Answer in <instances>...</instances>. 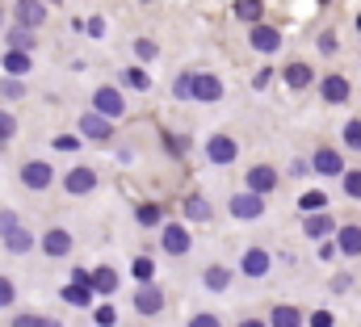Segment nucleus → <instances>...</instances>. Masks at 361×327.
Returning <instances> with one entry per match:
<instances>
[{
	"mask_svg": "<svg viewBox=\"0 0 361 327\" xmlns=\"http://www.w3.org/2000/svg\"><path fill=\"white\" fill-rule=\"evenodd\" d=\"M92 113H97V118H105V122H118V118L126 113L122 92H118L114 84H101V88L92 92Z\"/></svg>",
	"mask_w": 361,
	"mask_h": 327,
	"instance_id": "nucleus-1",
	"label": "nucleus"
},
{
	"mask_svg": "<svg viewBox=\"0 0 361 327\" xmlns=\"http://www.w3.org/2000/svg\"><path fill=\"white\" fill-rule=\"evenodd\" d=\"M47 13H51V8H47L42 0H17V4H13V21H17V30H30V34H34L38 25H47Z\"/></svg>",
	"mask_w": 361,
	"mask_h": 327,
	"instance_id": "nucleus-2",
	"label": "nucleus"
},
{
	"mask_svg": "<svg viewBox=\"0 0 361 327\" xmlns=\"http://www.w3.org/2000/svg\"><path fill=\"white\" fill-rule=\"evenodd\" d=\"M189 97H193V101L214 105V101L223 97V80H219V76H210V72H193V76H189Z\"/></svg>",
	"mask_w": 361,
	"mask_h": 327,
	"instance_id": "nucleus-3",
	"label": "nucleus"
},
{
	"mask_svg": "<svg viewBox=\"0 0 361 327\" xmlns=\"http://www.w3.org/2000/svg\"><path fill=\"white\" fill-rule=\"evenodd\" d=\"M277 185H281V176H277V168H269V164H257V168L248 172V193H257V197H265Z\"/></svg>",
	"mask_w": 361,
	"mask_h": 327,
	"instance_id": "nucleus-4",
	"label": "nucleus"
},
{
	"mask_svg": "<svg viewBox=\"0 0 361 327\" xmlns=\"http://www.w3.org/2000/svg\"><path fill=\"white\" fill-rule=\"evenodd\" d=\"M319 97H324L328 105H345V101L353 97L349 76H324V80H319Z\"/></svg>",
	"mask_w": 361,
	"mask_h": 327,
	"instance_id": "nucleus-5",
	"label": "nucleus"
},
{
	"mask_svg": "<svg viewBox=\"0 0 361 327\" xmlns=\"http://www.w3.org/2000/svg\"><path fill=\"white\" fill-rule=\"evenodd\" d=\"M55 180V172H51V164H42V160H30V164H21V185L25 189H47Z\"/></svg>",
	"mask_w": 361,
	"mask_h": 327,
	"instance_id": "nucleus-6",
	"label": "nucleus"
},
{
	"mask_svg": "<svg viewBox=\"0 0 361 327\" xmlns=\"http://www.w3.org/2000/svg\"><path fill=\"white\" fill-rule=\"evenodd\" d=\"M80 135L92 139V143H105V139H114V122H105V118H97V113H80Z\"/></svg>",
	"mask_w": 361,
	"mask_h": 327,
	"instance_id": "nucleus-7",
	"label": "nucleus"
},
{
	"mask_svg": "<svg viewBox=\"0 0 361 327\" xmlns=\"http://www.w3.org/2000/svg\"><path fill=\"white\" fill-rule=\"evenodd\" d=\"M311 168H315L319 176H345V160H341V152H332V147H319V152L311 156Z\"/></svg>",
	"mask_w": 361,
	"mask_h": 327,
	"instance_id": "nucleus-8",
	"label": "nucleus"
},
{
	"mask_svg": "<svg viewBox=\"0 0 361 327\" xmlns=\"http://www.w3.org/2000/svg\"><path fill=\"white\" fill-rule=\"evenodd\" d=\"M231 214H235V218H261V214H265V197H257V193H235V197H231Z\"/></svg>",
	"mask_w": 361,
	"mask_h": 327,
	"instance_id": "nucleus-9",
	"label": "nucleus"
},
{
	"mask_svg": "<svg viewBox=\"0 0 361 327\" xmlns=\"http://www.w3.org/2000/svg\"><path fill=\"white\" fill-rule=\"evenodd\" d=\"M63 189H68L72 197H80V193H92V189H97V172H92V168H72V172L63 176Z\"/></svg>",
	"mask_w": 361,
	"mask_h": 327,
	"instance_id": "nucleus-10",
	"label": "nucleus"
},
{
	"mask_svg": "<svg viewBox=\"0 0 361 327\" xmlns=\"http://www.w3.org/2000/svg\"><path fill=\"white\" fill-rule=\"evenodd\" d=\"M269 252L265 247H248L244 256H240V269H244V277H265L269 273Z\"/></svg>",
	"mask_w": 361,
	"mask_h": 327,
	"instance_id": "nucleus-11",
	"label": "nucleus"
},
{
	"mask_svg": "<svg viewBox=\"0 0 361 327\" xmlns=\"http://www.w3.org/2000/svg\"><path fill=\"white\" fill-rule=\"evenodd\" d=\"M160 247H164L169 256H185V252H189V231H185L180 223H169L164 235H160Z\"/></svg>",
	"mask_w": 361,
	"mask_h": 327,
	"instance_id": "nucleus-12",
	"label": "nucleus"
},
{
	"mask_svg": "<svg viewBox=\"0 0 361 327\" xmlns=\"http://www.w3.org/2000/svg\"><path fill=\"white\" fill-rule=\"evenodd\" d=\"M206 156H210V164H231L235 156H240V147H235V139H227V135H214V139L206 143Z\"/></svg>",
	"mask_w": 361,
	"mask_h": 327,
	"instance_id": "nucleus-13",
	"label": "nucleus"
},
{
	"mask_svg": "<svg viewBox=\"0 0 361 327\" xmlns=\"http://www.w3.org/2000/svg\"><path fill=\"white\" fill-rule=\"evenodd\" d=\"M248 42H252L261 55H273V51L281 47V34H277L273 25H252V38H248Z\"/></svg>",
	"mask_w": 361,
	"mask_h": 327,
	"instance_id": "nucleus-14",
	"label": "nucleus"
},
{
	"mask_svg": "<svg viewBox=\"0 0 361 327\" xmlns=\"http://www.w3.org/2000/svg\"><path fill=\"white\" fill-rule=\"evenodd\" d=\"M160 307H164V294H160L156 285H143V290L135 294V311H139V315H156Z\"/></svg>",
	"mask_w": 361,
	"mask_h": 327,
	"instance_id": "nucleus-15",
	"label": "nucleus"
},
{
	"mask_svg": "<svg viewBox=\"0 0 361 327\" xmlns=\"http://www.w3.org/2000/svg\"><path fill=\"white\" fill-rule=\"evenodd\" d=\"M42 252H47V256H68V252H72V231H63V227L47 231V240H42Z\"/></svg>",
	"mask_w": 361,
	"mask_h": 327,
	"instance_id": "nucleus-16",
	"label": "nucleus"
},
{
	"mask_svg": "<svg viewBox=\"0 0 361 327\" xmlns=\"http://www.w3.org/2000/svg\"><path fill=\"white\" fill-rule=\"evenodd\" d=\"M114 285H118V273H114V269H97V273H89L92 294H114Z\"/></svg>",
	"mask_w": 361,
	"mask_h": 327,
	"instance_id": "nucleus-17",
	"label": "nucleus"
},
{
	"mask_svg": "<svg viewBox=\"0 0 361 327\" xmlns=\"http://www.w3.org/2000/svg\"><path fill=\"white\" fill-rule=\"evenodd\" d=\"M265 327H302V315H298V307H273Z\"/></svg>",
	"mask_w": 361,
	"mask_h": 327,
	"instance_id": "nucleus-18",
	"label": "nucleus"
},
{
	"mask_svg": "<svg viewBox=\"0 0 361 327\" xmlns=\"http://www.w3.org/2000/svg\"><path fill=\"white\" fill-rule=\"evenodd\" d=\"M336 247H341L345 256H361V227H341Z\"/></svg>",
	"mask_w": 361,
	"mask_h": 327,
	"instance_id": "nucleus-19",
	"label": "nucleus"
},
{
	"mask_svg": "<svg viewBox=\"0 0 361 327\" xmlns=\"http://www.w3.org/2000/svg\"><path fill=\"white\" fill-rule=\"evenodd\" d=\"M4 247H8V252H17V256H21V252H30V247H34V235H30V231H25V227H13V231H8V235H4Z\"/></svg>",
	"mask_w": 361,
	"mask_h": 327,
	"instance_id": "nucleus-20",
	"label": "nucleus"
},
{
	"mask_svg": "<svg viewBox=\"0 0 361 327\" xmlns=\"http://www.w3.org/2000/svg\"><path fill=\"white\" fill-rule=\"evenodd\" d=\"M63 302H72V307H89V302H92L89 281H72V285L63 290Z\"/></svg>",
	"mask_w": 361,
	"mask_h": 327,
	"instance_id": "nucleus-21",
	"label": "nucleus"
},
{
	"mask_svg": "<svg viewBox=\"0 0 361 327\" xmlns=\"http://www.w3.org/2000/svg\"><path fill=\"white\" fill-rule=\"evenodd\" d=\"M185 218L206 223V218H210V202H206V197H197V193H193V197H185Z\"/></svg>",
	"mask_w": 361,
	"mask_h": 327,
	"instance_id": "nucleus-22",
	"label": "nucleus"
},
{
	"mask_svg": "<svg viewBox=\"0 0 361 327\" xmlns=\"http://www.w3.org/2000/svg\"><path fill=\"white\" fill-rule=\"evenodd\" d=\"M281 76H286V84H290V88H307V84H311V76H315V72H311L307 63H290V68H286Z\"/></svg>",
	"mask_w": 361,
	"mask_h": 327,
	"instance_id": "nucleus-23",
	"label": "nucleus"
},
{
	"mask_svg": "<svg viewBox=\"0 0 361 327\" xmlns=\"http://www.w3.org/2000/svg\"><path fill=\"white\" fill-rule=\"evenodd\" d=\"M261 13H265V4H261V0H235V17H240V21L261 25Z\"/></svg>",
	"mask_w": 361,
	"mask_h": 327,
	"instance_id": "nucleus-24",
	"label": "nucleus"
},
{
	"mask_svg": "<svg viewBox=\"0 0 361 327\" xmlns=\"http://www.w3.org/2000/svg\"><path fill=\"white\" fill-rule=\"evenodd\" d=\"M4 72H8V76H25V72H30V55H21V51H4Z\"/></svg>",
	"mask_w": 361,
	"mask_h": 327,
	"instance_id": "nucleus-25",
	"label": "nucleus"
},
{
	"mask_svg": "<svg viewBox=\"0 0 361 327\" xmlns=\"http://www.w3.org/2000/svg\"><path fill=\"white\" fill-rule=\"evenodd\" d=\"M8 51L30 55V51H34V34H30V30H8Z\"/></svg>",
	"mask_w": 361,
	"mask_h": 327,
	"instance_id": "nucleus-26",
	"label": "nucleus"
},
{
	"mask_svg": "<svg viewBox=\"0 0 361 327\" xmlns=\"http://www.w3.org/2000/svg\"><path fill=\"white\" fill-rule=\"evenodd\" d=\"M135 218H139V227H160V218H164V214H160V206H156V202H143V206L135 210Z\"/></svg>",
	"mask_w": 361,
	"mask_h": 327,
	"instance_id": "nucleus-27",
	"label": "nucleus"
},
{
	"mask_svg": "<svg viewBox=\"0 0 361 327\" xmlns=\"http://www.w3.org/2000/svg\"><path fill=\"white\" fill-rule=\"evenodd\" d=\"M302 227H307V235H311V240H319V235H328V231H332V218H328V214H307V223H302Z\"/></svg>",
	"mask_w": 361,
	"mask_h": 327,
	"instance_id": "nucleus-28",
	"label": "nucleus"
},
{
	"mask_svg": "<svg viewBox=\"0 0 361 327\" xmlns=\"http://www.w3.org/2000/svg\"><path fill=\"white\" fill-rule=\"evenodd\" d=\"M202 277H206V285H210V290H227V281H231V273H227L223 264H210Z\"/></svg>",
	"mask_w": 361,
	"mask_h": 327,
	"instance_id": "nucleus-29",
	"label": "nucleus"
},
{
	"mask_svg": "<svg viewBox=\"0 0 361 327\" xmlns=\"http://www.w3.org/2000/svg\"><path fill=\"white\" fill-rule=\"evenodd\" d=\"M122 84H126V88H152V76H147L143 68H126V72H122Z\"/></svg>",
	"mask_w": 361,
	"mask_h": 327,
	"instance_id": "nucleus-30",
	"label": "nucleus"
},
{
	"mask_svg": "<svg viewBox=\"0 0 361 327\" xmlns=\"http://www.w3.org/2000/svg\"><path fill=\"white\" fill-rule=\"evenodd\" d=\"M298 206H302L307 214H324V206H328V197H324V193L315 189V193H302V202H298Z\"/></svg>",
	"mask_w": 361,
	"mask_h": 327,
	"instance_id": "nucleus-31",
	"label": "nucleus"
},
{
	"mask_svg": "<svg viewBox=\"0 0 361 327\" xmlns=\"http://www.w3.org/2000/svg\"><path fill=\"white\" fill-rule=\"evenodd\" d=\"M135 277H139L143 285H152V277H156V264H152V256H139V260H135Z\"/></svg>",
	"mask_w": 361,
	"mask_h": 327,
	"instance_id": "nucleus-32",
	"label": "nucleus"
},
{
	"mask_svg": "<svg viewBox=\"0 0 361 327\" xmlns=\"http://www.w3.org/2000/svg\"><path fill=\"white\" fill-rule=\"evenodd\" d=\"M13 135H17V122H13V113H8V109H0V147H4V143H13Z\"/></svg>",
	"mask_w": 361,
	"mask_h": 327,
	"instance_id": "nucleus-33",
	"label": "nucleus"
},
{
	"mask_svg": "<svg viewBox=\"0 0 361 327\" xmlns=\"http://www.w3.org/2000/svg\"><path fill=\"white\" fill-rule=\"evenodd\" d=\"M345 143L353 147V152H361V122L353 118V122H345Z\"/></svg>",
	"mask_w": 361,
	"mask_h": 327,
	"instance_id": "nucleus-34",
	"label": "nucleus"
},
{
	"mask_svg": "<svg viewBox=\"0 0 361 327\" xmlns=\"http://www.w3.org/2000/svg\"><path fill=\"white\" fill-rule=\"evenodd\" d=\"M17 302V285L8 277H0V307H13Z\"/></svg>",
	"mask_w": 361,
	"mask_h": 327,
	"instance_id": "nucleus-35",
	"label": "nucleus"
},
{
	"mask_svg": "<svg viewBox=\"0 0 361 327\" xmlns=\"http://www.w3.org/2000/svg\"><path fill=\"white\" fill-rule=\"evenodd\" d=\"M135 55H139V59H156V42H152V38H139V42H135Z\"/></svg>",
	"mask_w": 361,
	"mask_h": 327,
	"instance_id": "nucleus-36",
	"label": "nucleus"
},
{
	"mask_svg": "<svg viewBox=\"0 0 361 327\" xmlns=\"http://www.w3.org/2000/svg\"><path fill=\"white\" fill-rule=\"evenodd\" d=\"M189 327H223V323H219V315L202 311V315H193V319H189Z\"/></svg>",
	"mask_w": 361,
	"mask_h": 327,
	"instance_id": "nucleus-37",
	"label": "nucleus"
},
{
	"mask_svg": "<svg viewBox=\"0 0 361 327\" xmlns=\"http://www.w3.org/2000/svg\"><path fill=\"white\" fill-rule=\"evenodd\" d=\"M189 76H193V72H189ZM189 76H177V80H173V97H177V101H189Z\"/></svg>",
	"mask_w": 361,
	"mask_h": 327,
	"instance_id": "nucleus-38",
	"label": "nucleus"
},
{
	"mask_svg": "<svg viewBox=\"0 0 361 327\" xmlns=\"http://www.w3.org/2000/svg\"><path fill=\"white\" fill-rule=\"evenodd\" d=\"M345 193H349V197H361V172H349V176H345Z\"/></svg>",
	"mask_w": 361,
	"mask_h": 327,
	"instance_id": "nucleus-39",
	"label": "nucleus"
},
{
	"mask_svg": "<svg viewBox=\"0 0 361 327\" xmlns=\"http://www.w3.org/2000/svg\"><path fill=\"white\" fill-rule=\"evenodd\" d=\"M55 147H59V152H76V147H80V139H76V135H59V139H55Z\"/></svg>",
	"mask_w": 361,
	"mask_h": 327,
	"instance_id": "nucleus-40",
	"label": "nucleus"
},
{
	"mask_svg": "<svg viewBox=\"0 0 361 327\" xmlns=\"http://www.w3.org/2000/svg\"><path fill=\"white\" fill-rule=\"evenodd\" d=\"M13 227H17V214L13 210H0V235H8Z\"/></svg>",
	"mask_w": 361,
	"mask_h": 327,
	"instance_id": "nucleus-41",
	"label": "nucleus"
},
{
	"mask_svg": "<svg viewBox=\"0 0 361 327\" xmlns=\"http://www.w3.org/2000/svg\"><path fill=\"white\" fill-rule=\"evenodd\" d=\"M114 319H118L114 307H101V311H97V327H114Z\"/></svg>",
	"mask_w": 361,
	"mask_h": 327,
	"instance_id": "nucleus-42",
	"label": "nucleus"
},
{
	"mask_svg": "<svg viewBox=\"0 0 361 327\" xmlns=\"http://www.w3.org/2000/svg\"><path fill=\"white\" fill-rule=\"evenodd\" d=\"M0 92H4V97H21L25 88H21V80H4L0 84Z\"/></svg>",
	"mask_w": 361,
	"mask_h": 327,
	"instance_id": "nucleus-43",
	"label": "nucleus"
},
{
	"mask_svg": "<svg viewBox=\"0 0 361 327\" xmlns=\"http://www.w3.org/2000/svg\"><path fill=\"white\" fill-rule=\"evenodd\" d=\"M319 51H324V55H336V34H324V38H319Z\"/></svg>",
	"mask_w": 361,
	"mask_h": 327,
	"instance_id": "nucleus-44",
	"label": "nucleus"
},
{
	"mask_svg": "<svg viewBox=\"0 0 361 327\" xmlns=\"http://www.w3.org/2000/svg\"><path fill=\"white\" fill-rule=\"evenodd\" d=\"M13 327H42V319H38V315H17Z\"/></svg>",
	"mask_w": 361,
	"mask_h": 327,
	"instance_id": "nucleus-45",
	"label": "nucleus"
},
{
	"mask_svg": "<svg viewBox=\"0 0 361 327\" xmlns=\"http://www.w3.org/2000/svg\"><path fill=\"white\" fill-rule=\"evenodd\" d=\"M311 327H332V315H328V311H315V315H311Z\"/></svg>",
	"mask_w": 361,
	"mask_h": 327,
	"instance_id": "nucleus-46",
	"label": "nucleus"
},
{
	"mask_svg": "<svg viewBox=\"0 0 361 327\" xmlns=\"http://www.w3.org/2000/svg\"><path fill=\"white\" fill-rule=\"evenodd\" d=\"M85 30H89L92 38H101V34H105V21H101V17H92L89 25H85Z\"/></svg>",
	"mask_w": 361,
	"mask_h": 327,
	"instance_id": "nucleus-47",
	"label": "nucleus"
},
{
	"mask_svg": "<svg viewBox=\"0 0 361 327\" xmlns=\"http://www.w3.org/2000/svg\"><path fill=\"white\" fill-rule=\"evenodd\" d=\"M240 327H265V323H261V319H244Z\"/></svg>",
	"mask_w": 361,
	"mask_h": 327,
	"instance_id": "nucleus-48",
	"label": "nucleus"
},
{
	"mask_svg": "<svg viewBox=\"0 0 361 327\" xmlns=\"http://www.w3.org/2000/svg\"><path fill=\"white\" fill-rule=\"evenodd\" d=\"M42 327H63L59 319H42Z\"/></svg>",
	"mask_w": 361,
	"mask_h": 327,
	"instance_id": "nucleus-49",
	"label": "nucleus"
},
{
	"mask_svg": "<svg viewBox=\"0 0 361 327\" xmlns=\"http://www.w3.org/2000/svg\"><path fill=\"white\" fill-rule=\"evenodd\" d=\"M357 30H361V17H357Z\"/></svg>",
	"mask_w": 361,
	"mask_h": 327,
	"instance_id": "nucleus-50",
	"label": "nucleus"
},
{
	"mask_svg": "<svg viewBox=\"0 0 361 327\" xmlns=\"http://www.w3.org/2000/svg\"><path fill=\"white\" fill-rule=\"evenodd\" d=\"M42 4H47V0H42ZM51 4H55V0H51Z\"/></svg>",
	"mask_w": 361,
	"mask_h": 327,
	"instance_id": "nucleus-51",
	"label": "nucleus"
},
{
	"mask_svg": "<svg viewBox=\"0 0 361 327\" xmlns=\"http://www.w3.org/2000/svg\"><path fill=\"white\" fill-rule=\"evenodd\" d=\"M147 4H152V0H147Z\"/></svg>",
	"mask_w": 361,
	"mask_h": 327,
	"instance_id": "nucleus-52",
	"label": "nucleus"
}]
</instances>
